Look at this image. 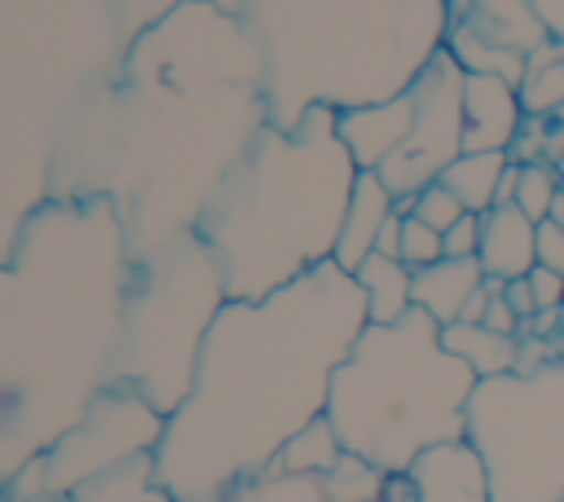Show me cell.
<instances>
[{"mask_svg":"<svg viewBox=\"0 0 564 502\" xmlns=\"http://www.w3.org/2000/svg\"><path fill=\"white\" fill-rule=\"evenodd\" d=\"M366 326L357 277L330 260L264 299H225L154 440V489L167 502H225L269 476L282 445L326 414L330 379Z\"/></svg>","mask_w":564,"mask_h":502,"instance_id":"1","label":"cell"},{"mask_svg":"<svg viewBox=\"0 0 564 502\" xmlns=\"http://www.w3.org/2000/svg\"><path fill=\"white\" fill-rule=\"evenodd\" d=\"M476 374L445 352L441 326L410 308L392 326H366L339 361L326 418L344 449L397 476L432 445L463 440Z\"/></svg>","mask_w":564,"mask_h":502,"instance_id":"2","label":"cell"},{"mask_svg":"<svg viewBox=\"0 0 564 502\" xmlns=\"http://www.w3.org/2000/svg\"><path fill=\"white\" fill-rule=\"evenodd\" d=\"M463 436L485 458L494 502H564V361L480 379Z\"/></svg>","mask_w":564,"mask_h":502,"instance_id":"3","label":"cell"},{"mask_svg":"<svg viewBox=\"0 0 564 502\" xmlns=\"http://www.w3.org/2000/svg\"><path fill=\"white\" fill-rule=\"evenodd\" d=\"M463 79L467 70L458 66V57L441 48L423 66L419 84H410L414 128L401 141V150L388 154L379 167V181L392 198H419L463 154Z\"/></svg>","mask_w":564,"mask_h":502,"instance_id":"4","label":"cell"},{"mask_svg":"<svg viewBox=\"0 0 564 502\" xmlns=\"http://www.w3.org/2000/svg\"><path fill=\"white\" fill-rule=\"evenodd\" d=\"M410 480L419 489V502H494L485 458L467 436L423 449L410 467Z\"/></svg>","mask_w":564,"mask_h":502,"instance_id":"5","label":"cell"},{"mask_svg":"<svg viewBox=\"0 0 564 502\" xmlns=\"http://www.w3.org/2000/svg\"><path fill=\"white\" fill-rule=\"evenodd\" d=\"M524 106L516 84L498 75H471L463 79V154L471 150H507L520 132Z\"/></svg>","mask_w":564,"mask_h":502,"instance_id":"6","label":"cell"},{"mask_svg":"<svg viewBox=\"0 0 564 502\" xmlns=\"http://www.w3.org/2000/svg\"><path fill=\"white\" fill-rule=\"evenodd\" d=\"M414 128V97L401 92L388 106H366V110H348L335 119V137L348 150L352 172H379L388 154L401 150V141Z\"/></svg>","mask_w":564,"mask_h":502,"instance_id":"7","label":"cell"},{"mask_svg":"<svg viewBox=\"0 0 564 502\" xmlns=\"http://www.w3.org/2000/svg\"><path fill=\"white\" fill-rule=\"evenodd\" d=\"M480 269L485 277L516 282L538 269V220H529L516 203L489 207L480 216Z\"/></svg>","mask_w":564,"mask_h":502,"instance_id":"8","label":"cell"},{"mask_svg":"<svg viewBox=\"0 0 564 502\" xmlns=\"http://www.w3.org/2000/svg\"><path fill=\"white\" fill-rule=\"evenodd\" d=\"M392 211H397V198L388 194V185L379 181V172H357L352 194H348V211H344V229H339V242H335L330 264L344 269V273L352 277V273L375 255L379 229L388 225Z\"/></svg>","mask_w":564,"mask_h":502,"instance_id":"9","label":"cell"},{"mask_svg":"<svg viewBox=\"0 0 564 502\" xmlns=\"http://www.w3.org/2000/svg\"><path fill=\"white\" fill-rule=\"evenodd\" d=\"M485 286V269L476 255L467 260H436L414 273V308H423L436 326H454L463 317V304Z\"/></svg>","mask_w":564,"mask_h":502,"instance_id":"10","label":"cell"},{"mask_svg":"<svg viewBox=\"0 0 564 502\" xmlns=\"http://www.w3.org/2000/svg\"><path fill=\"white\" fill-rule=\"evenodd\" d=\"M352 277L366 295V321L370 326H392L414 308V269H405L401 260H388L375 251Z\"/></svg>","mask_w":564,"mask_h":502,"instance_id":"11","label":"cell"},{"mask_svg":"<svg viewBox=\"0 0 564 502\" xmlns=\"http://www.w3.org/2000/svg\"><path fill=\"white\" fill-rule=\"evenodd\" d=\"M441 343H445V352H454L476 379L516 374V352H520V339H516V335H498V330H489V326L454 321V326H441Z\"/></svg>","mask_w":564,"mask_h":502,"instance_id":"12","label":"cell"},{"mask_svg":"<svg viewBox=\"0 0 564 502\" xmlns=\"http://www.w3.org/2000/svg\"><path fill=\"white\" fill-rule=\"evenodd\" d=\"M339 458H344V440L330 427V418L322 414V418H313L308 427H300L282 445V454L273 458L269 476H308V480H322Z\"/></svg>","mask_w":564,"mask_h":502,"instance_id":"13","label":"cell"},{"mask_svg":"<svg viewBox=\"0 0 564 502\" xmlns=\"http://www.w3.org/2000/svg\"><path fill=\"white\" fill-rule=\"evenodd\" d=\"M507 150H471V154H458L445 172H441V185L458 194V203L476 216H485L498 198V181L507 172Z\"/></svg>","mask_w":564,"mask_h":502,"instance_id":"14","label":"cell"},{"mask_svg":"<svg viewBox=\"0 0 564 502\" xmlns=\"http://www.w3.org/2000/svg\"><path fill=\"white\" fill-rule=\"evenodd\" d=\"M520 106L524 114H555L564 110V40H546L529 53L524 79H520Z\"/></svg>","mask_w":564,"mask_h":502,"instance_id":"15","label":"cell"},{"mask_svg":"<svg viewBox=\"0 0 564 502\" xmlns=\"http://www.w3.org/2000/svg\"><path fill=\"white\" fill-rule=\"evenodd\" d=\"M317 484H322V498L326 502H383L388 471H379L375 462H366V458H357V454L344 449V458Z\"/></svg>","mask_w":564,"mask_h":502,"instance_id":"16","label":"cell"},{"mask_svg":"<svg viewBox=\"0 0 564 502\" xmlns=\"http://www.w3.org/2000/svg\"><path fill=\"white\" fill-rule=\"evenodd\" d=\"M225 502H326V498L322 484L308 476H260L238 493H229Z\"/></svg>","mask_w":564,"mask_h":502,"instance_id":"17","label":"cell"},{"mask_svg":"<svg viewBox=\"0 0 564 502\" xmlns=\"http://www.w3.org/2000/svg\"><path fill=\"white\" fill-rule=\"evenodd\" d=\"M555 198H560V172H555L551 163H529V167H520V194H516V207H520L529 220L542 225V220L551 216Z\"/></svg>","mask_w":564,"mask_h":502,"instance_id":"18","label":"cell"},{"mask_svg":"<svg viewBox=\"0 0 564 502\" xmlns=\"http://www.w3.org/2000/svg\"><path fill=\"white\" fill-rule=\"evenodd\" d=\"M436 260H445V233L427 229L419 216H405V225H401V264L419 273Z\"/></svg>","mask_w":564,"mask_h":502,"instance_id":"19","label":"cell"},{"mask_svg":"<svg viewBox=\"0 0 564 502\" xmlns=\"http://www.w3.org/2000/svg\"><path fill=\"white\" fill-rule=\"evenodd\" d=\"M414 216H419L427 229L445 233V229H454V225L467 216V207L458 203V194H454V189H445L441 181H432V185L414 198Z\"/></svg>","mask_w":564,"mask_h":502,"instance_id":"20","label":"cell"},{"mask_svg":"<svg viewBox=\"0 0 564 502\" xmlns=\"http://www.w3.org/2000/svg\"><path fill=\"white\" fill-rule=\"evenodd\" d=\"M546 145H551V114H524V119H520V132H516L511 145H507V159H511L516 167L546 163Z\"/></svg>","mask_w":564,"mask_h":502,"instance_id":"21","label":"cell"},{"mask_svg":"<svg viewBox=\"0 0 564 502\" xmlns=\"http://www.w3.org/2000/svg\"><path fill=\"white\" fill-rule=\"evenodd\" d=\"M445 255H454V260L480 255V216L476 211H467L454 229H445Z\"/></svg>","mask_w":564,"mask_h":502,"instance_id":"22","label":"cell"},{"mask_svg":"<svg viewBox=\"0 0 564 502\" xmlns=\"http://www.w3.org/2000/svg\"><path fill=\"white\" fill-rule=\"evenodd\" d=\"M560 361V348L551 339H538V335H524L520 339V352H516V374H538L542 365Z\"/></svg>","mask_w":564,"mask_h":502,"instance_id":"23","label":"cell"},{"mask_svg":"<svg viewBox=\"0 0 564 502\" xmlns=\"http://www.w3.org/2000/svg\"><path fill=\"white\" fill-rule=\"evenodd\" d=\"M538 264L564 277V229L555 220H542L538 225Z\"/></svg>","mask_w":564,"mask_h":502,"instance_id":"24","label":"cell"},{"mask_svg":"<svg viewBox=\"0 0 564 502\" xmlns=\"http://www.w3.org/2000/svg\"><path fill=\"white\" fill-rule=\"evenodd\" d=\"M529 291H533L538 308H560L564 304V277L551 273V269H542V264L529 273Z\"/></svg>","mask_w":564,"mask_h":502,"instance_id":"25","label":"cell"},{"mask_svg":"<svg viewBox=\"0 0 564 502\" xmlns=\"http://www.w3.org/2000/svg\"><path fill=\"white\" fill-rule=\"evenodd\" d=\"M502 299L511 304V313H516L520 321H529V317L538 313V299H533V291H529V277H516V282H507V286H502Z\"/></svg>","mask_w":564,"mask_h":502,"instance_id":"26","label":"cell"},{"mask_svg":"<svg viewBox=\"0 0 564 502\" xmlns=\"http://www.w3.org/2000/svg\"><path fill=\"white\" fill-rule=\"evenodd\" d=\"M401 225H405V216H388V225L379 229V242H375V251L379 255H388V260H401Z\"/></svg>","mask_w":564,"mask_h":502,"instance_id":"27","label":"cell"},{"mask_svg":"<svg viewBox=\"0 0 564 502\" xmlns=\"http://www.w3.org/2000/svg\"><path fill=\"white\" fill-rule=\"evenodd\" d=\"M383 502H419V489H414L410 471L388 476V484H383Z\"/></svg>","mask_w":564,"mask_h":502,"instance_id":"28","label":"cell"},{"mask_svg":"<svg viewBox=\"0 0 564 502\" xmlns=\"http://www.w3.org/2000/svg\"><path fill=\"white\" fill-rule=\"evenodd\" d=\"M564 159V110L551 114V145H546V163L555 167Z\"/></svg>","mask_w":564,"mask_h":502,"instance_id":"29","label":"cell"},{"mask_svg":"<svg viewBox=\"0 0 564 502\" xmlns=\"http://www.w3.org/2000/svg\"><path fill=\"white\" fill-rule=\"evenodd\" d=\"M546 220H555V225L564 229V198H555V207H551V216H546Z\"/></svg>","mask_w":564,"mask_h":502,"instance_id":"30","label":"cell"},{"mask_svg":"<svg viewBox=\"0 0 564 502\" xmlns=\"http://www.w3.org/2000/svg\"><path fill=\"white\" fill-rule=\"evenodd\" d=\"M555 348H560V361H564V335H560V339H555Z\"/></svg>","mask_w":564,"mask_h":502,"instance_id":"31","label":"cell"},{"mask_svg":"<svg viewBox=\"0 0 564 502\" xmlns=\"http://www.w3.org/2000/svg\"><path fill=\"white\" fill-rule=\"evenodd\" d=\"M560 198H564V172H560Z\"/></svg>","mask_w":564,"mask_h":502,"instance_id":"32","label":"cell"}]
</instances>
